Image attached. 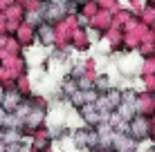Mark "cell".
<instances>
[{
	"mask_svg": "<svg viewBox=\"0 0 155 152\" xmlns=\"http://www.w3.org/2000/svg\"><path fill=\"white\" fill-rule=\"evenodd\" d=\"M133 112H135V110H133V103H128V105H121V114H124V119H130Z\"/></svg>",
	"mask_w": 155,
	"mask_h": 152,
	"instance_id": "6da1fadb",
	"label": "cell"
}]
</instances>
